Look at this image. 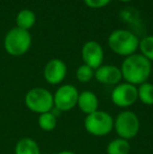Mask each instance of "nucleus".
Instances as JSON below:
<instances>
[{"instance_id":"nucleus-1","label":"nucleus","mask_w":153,"mask_h":154,"mask_svg":"<svg viewBox=\"0 0 153 154\" xmlns=\"http://www.w3.org/2000/svg\"><path fill=\"white\" fill-rule=\"evenodd\" d=\"M151 71V62L141 54H133L126 57L121 66L122 78L127 83L134 86H139L147 82Z\"/></svg>"},{"instance_id":"nucleus-2","label":"nucleus","mask_w":153,"mask_h":154,"mask_svg":"<svg viewBox=\"0 0 153 154\" xmlns=\"http://www.w3.org/2000/svg\"><path fill=\"white\" fill-rule=\"evenodd\" d=\"M139 40L132 32L127 29H115L108 37V46L118 56L128 57L135 54Z\"/></svg>"},{"instance_id":"nucleus-3","label":"nucleus","mask_w":153,"mask_h":154,"mask_svg":"<svg viewBox=\"0 0 153 154\" xmlns=\"http://www.w3.org/2000/svg\"><path fill=\"white\" fill-rule=\"evenodd\" d=\"M32 45V36L29 31L13 27L4 37L3 46L5 51L13 57H20L29 51Z\"/></svg>"},{"instance_id":"nucleus-4","label":"nucleus","mask_w":153,"mask_h":154,"mask_svg":"<svg viewBox=\"0 0 153 154\" xmlns=\"http://www.w3.org/2000/svg\"><path fill=\"white\" fill-rule=\"evenodd\" d=\"M24 104L27 109L34 113L41 114L49 112L54 108V94L46 88H32L25 94Z\"/></svg>"},{"instance_id":"nucleus-5","label":"nucleus","mask_w":153,"mask_h":154,"mask_svg":"<svg viewBox=\"0 0 153 154\" xmlns=\"http://www.w3.org/2000/svg\"><path fill=\"white\" fill-rule=\"evenodd\" d=\"M115 119L106 111L96 110L86 116L84 120V128L89 134L93 136H105L113 129Z\"/></svg>"},{"instance_id":"nucleus-6","label":"nucleus","mask_w":153,"mask_h":154,"mask_svg":"<svg viewBox=\"0 0 153 154\" xmlns=\"http://www.w3.org/2000/svg\"><path fill=\"white\" fill-rule=\"evenodd\" d=\"M113 128L115 129L118 137L130 140L139 134L141 123L139 116L134 112L125 110L116 116L113 123Z\"/></svg>"},{"instance_id":"nucleus-7","label":"nucleus","mask_w":153,"mask_h":154,"mask_svg":"<svg viewBox=\"0 0 153 154\" xmlns=\"http://www.w3.org/2000/svg\"><path fill=\"white\" fill-rule=\"evenodd\" d=\"M79 91L77 87L70 84H64L56 90L54 94V107L61 112L70 111L77 106Z\"/></svg>"},{"instance_id":"nucleus-8","label":"nucleus","mask_w":153,"mask_h":154,"mask_svg":"<svg viewBox=\"0 0 153 154\" xmlns=\"http://www.w3.org/2000/svg\"><path fill=\"white\" fill-rule=\"evenodd\" d=\"M139 100L137 87L127 82L115 85L111 92V101L116 107L128 108Z\"/></svg>"},{"instance_id":"nucleus-9","label":"nucleus","mask_w":153,"mask_h":154,"mask_svg":"<svg viewBox=\"0 0 153 154\" xmlns=\"http://www.w3.org/2000/svg\"><path fill=\"white\" fill-rule=\"evenodd\" d=\"M82 59L85 65L91 67L93 70L103 65L104 51L100 43L96 41H87L82 47Z\"/></svg>"},{"instance_id":"nucleus-10","label":"nucleus","mask_w":153,"mask_h":154,"mask_svg":"<svg viewBox=\"0 0 153 154\" xmlns=\"http://www.w3.org/2000/svg\"><path fill=\"white\" fill-rule=\"evenodd\" d=\"M67 73L66 64L60 59H51L46 63L43 70L45 81L50 85H58L64 81Z\"/></svg>"},{"instance_id":"nucleus-11","label":"nucleus","mask_w":153,"mask_h":154,"mask_svg":"<svg viewBox=\"0 0 153 154\" xmlns=\"http://www.w3.org/2000/svg\"><path fill=\"white\" fill-rule=\"evenodd\" d=\"M94 78L99 83L105 85H118L123 79L121 68L115 65H101L94 71Z\"/></svg>"},{"instance_id":"nucleus-12","label":"nucleus","mask_w":153,"mask_h":154,"mask_svg":"<svg viewBox=\"0 0 153 154\" xmlns=\"http://www.w3.org/2000/svg\"><path fill=\"white\" fill-rule=\"evenodd\" d=\"M77 106L86 116L99 110V99L96 93L90 90H84L79 93Z\"/></svg>"},{"instance_id":"nucleus-13","label":"nucleus","mask_w":153,"mask_h":154,"mask_svg":"<svg viewBox=\"0 0 153 154\" xmlns=\"http://www.w3.org/2000/svg\"><path fill=\"white\" fill-rule=\"evenodd\" d=\"M15 154H40V148L35 140L23 137L17 142L15 146Z\"/></svg>"},{"instance_id":"nucleus-14","label":"nucleus","mask_w":153,"mask_h":154,"mask_svg":"<svg viewBox=\"0 0 153 154\" xmlns=\"http://www.w3.org/2000/svg\"><path fill=\"white\" fill-rule=\"evenodd\" d=\"M36 23V15L32 10L24 8L21 10L16 16V24L19 29L29 31V29L35 25Z\"/></svg>"},{"instance_id":"nucleus-15","label":"nucleus","mask_w":153,"mask_h":154,"mask_svg":"<svg viewBox=\"0 0 153 154\" xmlns=\"http://www.w3.org/2000/svg\"><path fill=\"white\" fill-rule=\"evenodd\" d=\"M130 144L124 138H115L107 146V154H129Z\"/></svg>"},{"instance_id":"nucleus-16","label":"nucleus","mask_w":153,"mask_h":154,"mask_svg":"<svg viewBox=\"0 0 153 154\" xmlns=\"http://www.w3.org/2000/svg\"><path fill=\"white\" fill-rule=\"evenodd\" d=\"M139 100L147 106H153V84L149 82L141 84L137 88Z\"/></svg>"},{"instance_id":"nucleus-17","label":"nucleus","mask_w":153,"mask_h":154,"mask_svg":"<svg viewBox=\"0 0 153 154\" xmlns=\"http://www.w3.org/2000/svg\"><path fill=\"white\" fill-rule=\"evenodd\" d=\"M38 125L43 131H53L57 127V116L51 111L45 112V113L39 114L38 118Z\"/></svg>"},{"instance_id":"nucleus-18","label":"nucleus","mask_w":153,"mask_h":154,"mask_svg":"<svg viewBox=\"0 0 153 154\" xmlns=\"http://www.w3.org/2000/svg\"><path fill=\"white\" fill-rule=\"evenodd\" d=\"M139 48L143 55L150 62H153V36L144 37L139 40Z\"/></svg>"},{"instance_id":"nucleus-19","label":"nucleus","mask_w":153,"mask_h":154,"mask_svg":"<svg viewBox=\"0 0 153 154\" xmlns=\"http://www.w3.org/2000/svg\"><path fill=\"white\" fill-rule=\"evenodd\" d=\"M94 77V70L91 67L83 64L78 67L76 71V78L81 83H88L91 81V79Z\"/></svg>"},{"instance_id":"nucleus-20","label":"nucleus","mask_w":153,"mask_h":154,"mask_svg":"<svg viewBox=\"0 0 153 154\" xmlns=\"http://www.w3.org/2000/svg\"><path fill=\"white\" fill-rule=\"evenodd\" d=\"M111 0H84V3L90 8H102L108 5Z\"/></svg>"},{"instance_id":"nucleus-21","label":"nucleus","mask_w":153,"mask_h":154,"mask_svg":"<svg viewBox=\"0 0 153 154\" xmlns=\"http://www.w3.org/2000/svg\"><path fill=\"white\" fill-rule=\"evenodd\" d=\"M56 154H76V153L72 152V151H70V150H63V151H60V152L56 153Z\"/></svg>"},{"instance_id":"nucleus-22","label":"nucleus","mask_w":153,"mask_h":154,"mask_svg":"<svg viewBox=\"0 0 153 154\" xmlns=\"http://www.w3.org/2000/svg\"><path fill=\"white\" fill-rule=\"evenodd\" d=\"M118 1H121V2H129V1H131V0H118Z\"/></svg>"}]
</instances>
